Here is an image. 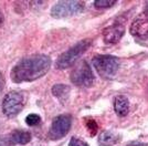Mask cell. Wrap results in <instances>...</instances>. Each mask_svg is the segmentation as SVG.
Masks as SVG:
<instances>
[{"label": "cell", "mask_w": 148, "mask_h": 146, "mask_svg": "<svg viewBox=\"0 0 148 146\" xmlns=\"http://www.w3.org/2000/svg\"><path fill=\"white\" fill-rule=\"evenodd\" d=\"M51 67V59L45 54L30 55L12 67L10 76L14 83L32 82L45 75Z\"/></svg>", "instance_id": "1"}, {"label": "cell", "mask_w": 148, "mask_h": 146, "mask_svg": "<svg viewBox=\"0 0 148 146\" xmlns=\"http://www.w3.org/2000/svg\"><path fill=\"white\" fill-rule=\"evenodd\" d=\"M91 45H92V40H90V39L79 41L76 44H74L73 47H71L69 50L63 52L58 58V60L56 62V69L64 70V69L71 67L82 55L86 52Z\"/></svg>", "instance_id": "2"}, {"label": "cell", "mask_w": 148, "mask_h": 146, "mask_svg": "<svg viewBox=\"0 0 148 146\" xmlns=\"http://www.w3.org/2000/svg\"><path fill=\"white\" fill-rule=\"evenodd\" d=\"M92 63L99 75H101L103 79H113L119 67V61L117 58L108 54L94 56Z\"/></svg>", "instance_id": "3"}, {"label": "cell", "mask_w": 148, "mask_h": 146, "mask_svg": "<svg viewBox=\"0 0 148 146\" xmlns=\"http://www.w3.org/2000/svg\"><path fill=\"white\" fill-rule=\"evenodd\" d=\"M85 3L80 0H66L56 2L51 9V16L53 18L61 19L72 17L84 11Z\"/></svg>", "instance_id": "4"}, {"label": "cell", "mask_w": 148, "mask_h": 146, "mask_svg": "<svg viewBox=\"0 0 148 146\" xmlns=\"http://www.w3.org/2000/svg\"><path fill=\"white\" fill-rule=\"evenodd\" d=\"M94 73L92 67L86 61L80 62L72 73H71V82L76 86H83V87H90L94 83Z\"/></svg>", "instance_id": "5"}, {"label": "cell", "mask_w": 148, "mask_h": 146, "mask_svg": "<svg viewBox=\"0 0 148 146\" xmlns=\"http://www.w3.org/2000/svg\"><path fill=\"white\" fill-rule=\"evenodd\" d=\"M25 106V97L17 91L9 92L2 102V112L8 117H14Z\"/></svg>", "instance_id": "6"}, {"label": "cell", "mask_w": 148, "mask_h": 146, "mask_svg": "<svg viewBox=\"0 0 148 146\" xmlns=\"http://www.w3.org/2000/svg\"><path fill=\"white\" fill-rule=\"evenodd\" d=\"M72 125V117L69 114H62L53 120L48 133V137L52 140L63 138L70 132Z\"/></svg>", "instance_id": "7"}, {"label": "cell", "mask_w": 148, "mask_h": 146, "mask_svg": "<svg viewBox=\"0 0 148 146\" xmlns=\"http://www.w3.org/2000/svg\"><path fill=\"white\" fill-rule=\"evenodd\" d=\"M130 33L138 38H148V12L138 14L132 22L130 28Z\"/></svg>", "instance_id": "8"}, {"label": "cell", "mask_w": 148, "mask_h": 146, "mask_svg": "<svg viewBox=\"0 0 148 146\" xmlns=\"http://www.w3.org/2000/svg\"><path fill=\"white\" fill-rule=\"evenodd\" d=\"M125 33V27L123 23L115 22L111 24L108 27H106L103 30V40L107 44H113V43H117L122 36Z\"/></svg>", "instance_id": "9"}, {"label": "cell", "mask_w": 148, "mask_h": 146, "mask_svg": "<svg viewBox=\"0 0 148 146\" xmlns=\"http://www.w3.org/2000/svg\"><path fill=\"white\" fill-rule=\"evenodd\" d=\"M119 140H121L119 135L116 132L107 129V131H104L101 133L99 138V144L101 146H113L116 143H118Z\"/></svg>", "instance_id": "10"}, {"label": "cell", "mask_w": 148, "mask_h": 146, "mask_svg": "<svg viewBox=\"0 0 148 146\" xmlns=\"http://www.w3.org/2000/svg\"><path fill=\"white\" fill-rule=\"evenodd\" d=\"M114 109L115 112L118 116H126L128 114V111H130V102H128V98L124 95H118L115 97V101H114Z\"/></svg>", "instance_id": "11"}, {"label": "cell", "mask_w": 148, "mask_h": 146, "mask_svg": "<svg viewBox=\"0 0 148 146\" xmlns=\"http://www.w3.org/2000/svg\"><path fill=\"white\" fill-rule=\"evenodd\" d=\"M10 140L13 144H19V145H25L31 140V134L27 131H21V129H16L10 134Z\"/></svg>", "instance_id": "12"}, {"label": "cell", "mask_w": 148, "mask_h": 146, "mask_svg": "<svg viewBox=\"0 0 148 146\" xmlns=\"http://www.w3.org/2000/svg\"><path fill=\"white\" fill-rule=\"evenodd\" d=\"M70 91H71V89L66 84H56L52 87V94L56 98H59L62 103H64L68 100L69 95H70Z\"/></svg>", "instance_id": "13"}, {"label": "cell", "mask_w": 148, "mask_h": 146, "mask_svg": "<svg viewBox=\"0 0 148 146\" xmlns=\"http://www.w3.org/2000/svg\"><path fill=\"white\" fill-rule=\"evenodd\" d=\"M116 3L115 0H96L94 1V7L97 9H105V8H111Z\"/></svg>", "instance_id": "14"}, {"label": "cell", "mask_w": 148, "mask_h": 146, "mask_svg": "<svg viewBox=\"0 0 148 146\" xmlns=\"http://www.w3.org/2000/svg\"><path fill=\"white\" fill-rule=\"evenodd\" d=\"M40 122H41V117L38 114H29L25 117V123L29 126H36L38 124H40Z\"/></svg>", "instance_id": "15"}, {"label": "cell", "mask_w": 148, "mask_h": 146, "mask_svg": "<svg viewBox=\"0 0 148 146\" xmlns=\"http://www.w3.org/2000/svg\"><path fill=\"white\" fill-rule=\"evenodd\" d=\"M86 128L87 131H88V134L91 135V136H94L96 132H97V129H99V126H97V123L94 121V120H88L86 122Z\"/></svg>", "instance_id": "16"}, {"label": "cell", "mask_w": 148, "mask_h": 146, "mask_svg": "<svg viewBox=\"0 0 148 146\" xmlns=\"http://www.w3.org/2000/svg\"><path fill=\"white\" fill-rule=\"evenodd\" d=\"M69 146H88V144H87L86 142L77 138V137H72V138L70 140Z\"/></svg>", "instance_id": "17"}, {"label": "cell", "mask_w": 148, "mask_h": 146, "mask_svg": "<svg viewBox=\"0 0 148 146\" xmlns=\"http://www.w3.org/2000/svg\"><path fill=\"white\" fill-rule=\"evenodd\" d=\"M3 87H5V78H3L2 73L0 72V94L3 90Z\"/></svg>", "instance_id": "18"}, {"label": "cell", "mask_w": 148, "mask_h": 146, "mask_svg": "<svg viewBox=\"0 0 148 146\" xmlns=\"http://www.w3.org/2000/svg\"><path fill=\"white\" fill-rule=\"evenodd\" d=\"M2 22H3V13L0 11V25H1Z\"/></svg>", "instance_id": "19"}, {"label": "cell", "mask_w": 148, "mask_h": 146, "mask_svg": "<svg viewBox=\"0 0 148 146\" xmlns=\"http://www.w3.org/2000/svg\"><path fill=\"white\" fill-rule=\"evenodd\" d=\"M128 146H146L145 144H133V145H128Z\"/></svg>", "instance_id": "20"}, {"label": "cell", "mask_w": 148, "mask_h": 146, "mask_svg": "<svg viewBox=\"0 0 148 146\" xmlns=\"http://www.w3.org/2000/svg\"><path fill=\"white\" fill-rule=\"evenodd\" d=\"M145 5H146V11L148 12V1H146V3H145Z\"/></svg>", "instance_id": "21"}]
</instances>
